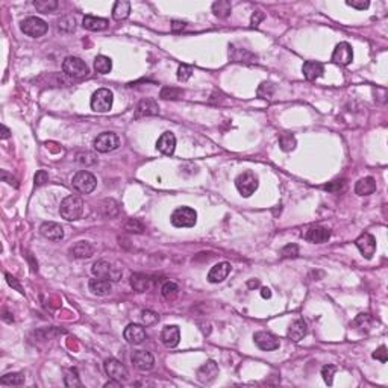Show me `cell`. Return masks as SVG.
I'll list each match as a JSON object with an SVG mask.
<instances>
[{"instance_id": "cell-1", "label": "cell", "mask_w": 388, "mask_h": 388, "mask_svg": "<svg viewBox=\"0 0 388 388\" xmlns=\"http://www.w3.org/2000/svg\"><path fill=\"white\" fill-rule=\"evenodd\" d=\"M84 212V200L79 196H68L61 202L60 214L67 221L79 220Z\"/></svg>"}, {"instance_id": "cell-2", "label": "cell", "mask_w": 388, "mask_h": 388, "mask_svg": "<svg viewBox=\"0 0 388 388\" xmlns=\"http://www.w3.org/2000/svg\"><path fill=\"white\" fill-rule=\"evenodd\" d=\"M93 274L96 278H100V279H106V281H113V282H117L122 279L123 276V271L120 267L105 261V259H100V261H96L93 264V268H91Z\"/></svg>"}, {"instance_id": "cell-3", "label": "cell", "mask_w": 388, "mask_h": 388, "mask_svg": "<svg viewBox=\"0 0 388 388\" xmlns=\"http://www.w3.org/2000/svg\"><path fill=\"white\" fill-rule=\"evenodd\" d=\"M170 221L175 228H193L197 221V212L190 206H179L173 211Z\"/></svg>"}, {"instance_id": "cell-4", "label": "cell", "mask_w": 388, "mask_h": 388, "mask_svg": "<svg viewBox=\"0 0 388 388\" xmlns=\"http://www.w3.org/2000/svg\"><path fill=\"white\" fill-rule=\"evenodd\" d=\"M258 176L254 172H251V170L243 172L235 179V187H237V190L240 191V194L243 197H251L252 194L258 190Z\"/></svg>"}, {"instance_id": "cell-5", "label": "cell", "mask_w": 388, "mask_h": 388, "mask_svg": "<svg viewBox=\"0 0 388 388\" xmlns=\"http://www.w3.org/2000/svg\"><path fill=\"white\" fill-rule=\"evenodd\" d=\"M20 29L24 35L32 37V38H40L43 35H46V32L49 31L47 23L40 18V17H27L21 21Z\"/></svg>"}, {"instance_id": "cell-6", "label": "cell", "mask_w": 388, "mask_h": 388, "mask_svg": "<svg viewBox=\"0 0 388 388\" xmlns=\"http://www.w3.org/2000/svg\"><path fill=\"white\" fill-rule=\"evenodd\" d=\"M63 71L67 76L74 77V79H82L85 76H88L90 68L85 61H82L77 57H67L63 63Z\"/></svg>"}, {"instance_id": "cell-7", "label": "cell", "mask_w": 388, "mask_h": 388, "mask_svg": "<svg viewBox=\"0 0 388 388\" xmlns=\"http://www.w3.org/2000/svg\"><path fill=\"white\" fill-rule=\"evenodd\" d=\"M73 187L82 194H90L93 193L97 187V179L93 173L87 172V170H82V172H77L74 176H73V181H71Z\"/></svg>"}, {"instance_id": "cell-8", "label": "cell", "mask_w": 388, "mask_h": 388, "mask_svg": "<svg viewBox=\"0 0 388 388\" xmlns=\"http://www.w3.org/2000/svg\"><path fill=\"white\" fill-rule=\"evenodd\" d=\"M113 103H114V96H113V91H109L108 88L97 90L91 97V109L96 113H108L113 108Z\"/></svg>"}, {"instance_id": "cell-9", "label": "cell", "mask_w": 388, "mask_h": 388, "mask_svg": "<svg viewBox=\"0 0 388 388\" xmlns=\"http://www.w3.org/2000/svg\"><path fill=\"white\" fill-rule=\"evenodd\" d=\"M94 149L100 153H108L120 146V138L114 132H102L94 138Z\"/></svg>"}, {"instance_id": "cell-10", "label": "cell", "mask_w": 388, "mask_h": 388, "mask_svg": "<svg viewBox=\"0 0 388 388\" xmlns=\"http://www.w3.org/2000/svg\"><path fill=\"white\" fill-rule=\"evenodd\" d=\"M105 372L106 375L111 378V379H117V381H126L129 373H128V369L125 367V364H122L119 359L116 358H108L105 359Z\"/></svg>"}, {"instance_id": "cell-11", "label": "cell", "mask_w": 388, "mask_h": 388, "mask_svg": "<svg viewBox=\"0 0 388 388\" xmlns=\"http://www.w3.org/2000/svg\"><path fill=\"white\" fill-rule=\"evenodd\" d=\"M355 244H356V247L359 249V252H361V255H363L364 258L372 259V257H373L375 252H376V238H375L372 234H369V232L361 234V235L356 238Z\"/></svg>"}, {"instance_id": "cell-12", "label": "cell", "mask_w": 388, "mask_h": 388, "mask_svg": "<svg viewBox=\"0 0 388 388\" xmlns=\"http://www.w3.org/2000/svg\"><path fill=\"white\" fill-rule=\"evenodd\" d=\"M254 340H255V344L258 346L261 350H265V352H270V350H276L279 349L281 343L279 340L271 334V332H267V330H258L255 335H254Z\"/></svg>"}, {"instance_id": "cell-13", "label": "cell", "mask_w": 388, "mask_h": 388, "mask_svg": "<svg viewBox=\"0 0 388 388\" xmlns=\"http://www.w3.org/2000/svg\"><path fill=\"white\" fill-rule=\"evenodd\" d=\"M217 376H218V366H217V363L212 361V359L206 361V363L197 370V379H199V382H202V384H211V382H214V381L217 379Z\"/></svg>"}, {"instance_id": "cell-14", "label": "cell", "mask_w": 388, "mask_h": 388, "mask_svg": "<svg viewBox=\"0 0 388 388\" xmlns=\"http://www.w3.org/2000/svg\"><path fill=\"white\" fill-rule=\"evenodd\" d=\"M332 61L340 65L350 64L353 61V50H352L350 44L349 43L337 44V47L334 49V53H332Z\"/></svg>"}, {"instance_id": "cell-15", "label": "cell", "mask_w": 388, "mask_h": 388, "mask_svg": "<svg viewBox=\"0 0 388 388\" xmlns=\"http://www.w3.org/2000/svg\"><path fill=\"white\" fill-rule=\"evenodd\" d=\"M132 364H133L135 369H138L141 372H147L153 367L155 358L147 350H136V352L132 353Z\"/></svg>"}, {"instance_id": "cell-16", "label": "cell", "mask_w": 388, "mask_h": 388, "mask_svg": "<svg viewBox=\"0 0 388 388\" xmlns=\"http://www.w3.org/2000/svg\"><path fill=\"white\" fill-rule=\"evenodd\" d=\"M40 232L44 238L52 241H61L64 238V229L55 221H46L40 226Z\"/></svg>"}, {"instance_id": "cell-17", "label": "cell", "mask_w": 388, "mask_h": 388, "mask_svg": "<svg viewBox=\"0 0 388 388\" xmlns=\"http://www.w3.org/2000/svg\"><path fill=\"white\" fill-rule=\"evenodd\" d=\"M161 340H162L165 347H170V349L176 347L179 344V341H181V330H179V327L176 324L165 326L162 329V332H161Z\"/></svg>"}, {"instance_id": "cell-18", "label": "cell", "mask_w": 388, "mask_h": 388, "mask_svg": "<svg viewBox=\"0 0 388 388\" xmlns=\"http://www.w3.org/2000/svg\"><path fill=\"white\" fill-rule=\"evenodd\" d=\"M303 238L310 243L322 244L330 238V231L326 228H322V226H313V228L307 229V232L303 234Z\"/></svg>"}, {"instance_id": "cell-19", "label": "cell", "mask_w": 388, "mask_h": 388, "mask_svg": "<svg viewBox=\"0 0 388 388\" xmlns=\"http://www.w3.org/2000/svg\"><path fill=\"white\" fill-rule=\"evenodd\" d=\"M123 337L129 344H141L146 340V329L141 324L130 323L126 326Z\"/></svg>"}, {"instance_id": "cell-20", "label": "cell", "mask_w": 388, "mask_h": 388, "mask_svg": "<svg viewBox=\"0 0 388 388\" xmlns=\"http://www.w3.org/2000/svg\"><path fill=\"white\" fill-rule=\"evenodd\" d=\"M156 149L162 153V155H173L175 149H176V136L173 132H164L158 141H156Z\"/></svg>"}, {"instance_id": "cell-21", "label": "cell", "mask_w": 388, "mask_h": 388, "mask_svg": "<svg viewBox=\"0 0 388 388\" xmlns=\"http://www.w3.org/2000/svg\"><path fill=\"white\" fill-rule=\"evenodd\" d=\"M156 114H159L158 103L153 99H143L138 103L133 117L135 119H141V117H149V116H156Z\"/></svg>"}, {"instance_id": "cell-22", "label": "cell", "mask_w": 388, "mask_h": 388, "mask_svg": "<svg viewBox=\"0 0 388 388\" xmlns=\"http://www.w3.org/2000/svg\"><path fill=\"white\" fill-rule=\"evenodd\" d=\"M231 268H232V267H231L229 262H218V264H215V265L209 270V273H208V281H209L211 284L223 282V281L229 276Z\"/></svg>"}, {"instance_id": "cell-23", "label": "cell", "mask_w": 388, "mask_h": 388, "mask_svg": "<svg viewBox=\"0 0 388 388\" xmlns=\"http://www.w3.org/2000/svg\"><path fill=\"white\" fill-rule=\"evenodd\" d=\"M153 285V279L144 273H133L130 276V287L138 291V293H144L149 291Z\"/></svg>"}, {"instance_id": "cell-24", "label": "cell", "mask_w": 388, "mask_h": 388, "mask_svg": "<svg viewBox=\"0 0 388 388\" xmlns=\"http://www.w3.org/2000/svg\"><path fill=\"white\" fill-rule=\"evenodd\" d=\"M88 287H90V291H91L93 294H96V296H108V294H111V291H113L111 281L100 279V278L90 279Z\"/></svg>"}, {"instance_id": "cell-25", "label": "cell", "mask_w": 388, "mask_h": 388, "mask_svg": "<svg viewBox=\"0 0 388 388\" xmlns=\"http://www.w3.org/2000/svg\"><path fill=\"white\" fill-rule=\"evenodd\" d=\"M70 255L77 259L91 258L94 255V247L88 241H79L70 247Z\"/></svg>"}, {"instance_id": "cell-26", "label": "cell", "mask_w": 388, "mask_h": 388, "mask_svg": "<svg viewBox=\"0 0 388 388\" xmlns=\"http://www.w3.org/2000/svg\"><path fill=\"white\" fill-rule=\"evenodd\" d=\"M302 73L308 80H316L320 76H323L324 65L319 61H307L302 67Z\"/></svg>"}, {"instance_id": "cell-27", "label": "cell", "mask_w": 388, "mask_h": 388, "mask_svg": "<svg viewBox=\"0 0 388 388\" xmlns=\"http://www.w3.org/2000/svg\"><path fill=\"white\" fill-rule=\"evenodd\" d=\"M108 20L106 18H100V17H93V15H85L82 20V26L88 31L93 32H100L105 31L108 27Z\"/></svg>"}, {"instance_id": "cell-28", "label": "cell", "mask_w": 388, "mask_h": 388, "mask_svg": "<svg viewBox=\"0 0 388 388\" xmlns=\"http://www.w3.org/2000/svg\"><path fill=\"white\" fill-rule=\"evenodd\" d=\"M307 323L303 322V320H294L293 323L290 324V327H288V332H287V335H288V338L290 340H293V341H300L305 335H307Z\"/></svg>"}, {"instance_id": "cell-29", "label": "cell", "mask_w": 388, "mask_h": 388, "mask_svg": "<svg viewBox=\"0 0 388 388\" xmlns=\"http://www.w3.org/2000/svg\"><path fill=\"white\" fill-rule=\"evenodd\" d=\"M376 191V181L370 176L363 178L355 185V193L358 196H370Z\"/></svg>"}, {"instance_id": "cell-30", "label": "cell", "mask_w": 388, "mask_h": 388, "mask_svg": "<svg viewBox=\"0 0 388 388\" xmlns=\"http://www.w3.org/2000/svg\"><path fill=\"white\" fill-rule=\"evenodd\" d=\"M130 14V3L128 0H119L114 3V8H113V18L117 20V21H122V20H126L129 17Z\"/></svg>"}, {"instance_id": "cell-31", "label": "cell", "mask_w": 388, "mask_h": 388, "mask_svg": "<svg viewBox=\"0 0 388 388\" xmlns=\"http://www.w3.org/2000/svg\"><path fill=\"white\" fill-rule=\"evenodd\" d=\"M231 11H232V5L229 0H218V2H214L212 3V12L215 17L218 18H226L231 15Z\"/></svg>"}, {"instance_id": "cell-32", "label": "cell", "mask_w": 388, "mask_h": 388, "mask_svg": "<svg viewBox=\"0 0 388 388\" xmlns=\"http://www.w3.org/2000/svg\"><path fill=\"white\" fill-rule=\"evenodd\" d=\"M94 68L100 74H108L111 71V68H113V61L108 57H105V55H99L94 60Z\"/></svg>"}, {"instance_id": "cell-33", "label": "cell", "mask_w": 388, "mask_h": 388, "mask_svg": "<svg viewBox=\"0 0 388 388\" xmlns=\"http://www.w3.org/2000/svg\"><path fill=\"white\" fill-rule=\"evenodd\" d=\"M161 294L165 300H175L179 294V287L175 282H165L161 288Z\"/></svg>"}, {"instance_id": "cell-34", "label": "cell", "mask_w": 388, "mask_h": 388, "mask_svg": "<svg viewBox=\"0 0 388 388\" xmlns=\"http://www.w3.org/2000/svg\"><path fill=\"white\" fill-rule=\"evenodd\" d=\"M2 385H23L24 384V375L23 373H8L0 378Z\"/></svg>"}, {"instance_id": "cell-35", "label": "cell", "mask_w": 388, "mask_h": 388, "mask_svg": "<svg viewBox=\"0 0 388 388\" xmlns=\"http://www.w3.org/2000/svg\"><path fill=\"white\" fill-rule=\"evenodd\" d=\"M34 6L37 8V11L40 12H53L55 9H58V2L57 0H37L34 2Z\"/></svg>"}, {"instance_id": "cell-36", "label": "cell", "mask_w": 388, "mask_h": 388, "mask_svg": "<svg viewBox=\"0 0 388 388\" xmlns=\"http://www.w3.org/2000/svg\"><path fill=\"white\" fill-rule=\"evenodd\" d=\"M279 144L284 152H290L296 147V138L291 133H282L279 136Z\"/></svg>"}, {"instance_id": "cell-37", "label": "cell", "mask_w": 388, "mask_h": 388, "mask_svg": "<svg viewBox=\"0 0 388 388\" xmlns=\"http://www.w3.org/2000/svg\"><path fill=\"white\" fill-rule=\"evenodd\" d=\"M74 27H76V21H74V18L70 17V15H64V17H61V18L58 20V29H60L61 32H73Z\"/></svg>"}, {"instance_id": "cell-38", "label": "cell", "mask_w": 388, "mask_h": 388, "mask_svg": "<svg viewBox=\"0 0 388 388\" xmlns=\"http://www.w3.org/2000/svg\"><path fill=\"white\" fill-rule=\"evenodd\" d=\"M125 231H128L130 234H143L144 232V225L138 218H129L125 223Z\"/></svg>"}, {"instance_id": "cell-39", "label": "cell", "mask_w": 388, "mask_h": 388, "mask_svg": "<svg viewBox=\"0 0 388 388\" xmlns=\"http://www.w3.org/2000/svg\"><path fill=\"white\" fill-rule=\"evenodd\" d=\"M274 94V87L270 82H262L258 88V96L261 99H271Z\"/></svg>"}, {"instance_id": "cell-40", "label": "cell", "mask_w": 388, "mask_h": 388, "mask_svg": "<svg viewBox=\"0 0 388 388\" xmlns=\"http://www.w3.org/2000/svg\"><path fill=\"white\" fill-rule=\"evenodd\" d=\"M324 190H326V191H330V193H343V191L346 190V181H344V179L332 181V182H329L327 185H324Z\"/></svg>"}, {"instance_id": "cell-41", "label": "cell", "mask_w": 388, "mask_h": 388, "mask_svg": "<svg viewBox=\"0 0 388 388\" xmlns=\"http://www.w3.org/2000/svg\"><path fill=\"white\" fill-rule=\"evenodd\" d=\"M64 382L67 387H82V382L76 373V370H68L64 378Z\"/></svg>"}, {"instance_id": "cell-42", "label": "cell", "mask_w": 388, "mask_h": 388, "mask_svg": "<svg viewBox=\"0 0 388 388\" xmlns=\"http://www.w3.org/2000/svg\"><path fill=\"white\" fill-rule=\"evenodd\" d=\"M76 161L79 162V164H85V165H93V164H96L97 162V158L93 155V153H90V152H82V153H77L76 155Z\"/></svg>"}, {"instance_id": "cell-43", "label": "cell", "mask_w": 388, "mask_h": 388, "mask_svg": "<svg viewBox=\"0 0 388 388\" xmlns=\"http://www.w3.org/2000/svg\"><path fill=\"white\" fill-rule=\"evenodd\" d=\"M335 372H337V367L332 366V364H327V366H324L323 369H322V376H323L324 382H326L327 385H332Z\"/></svg>"}, {"instance_id": "cell-44", "label": "cell", "mask_w": 388, "mask_h": 388, "mask_svg": "<svg viewBox=\"0 0 388 388\" xmlns=\"http://www.w3.org/2000/svg\"><path fill=\"white\" fill-rule=\"evenodd\" d=\"M158 320H159V316L156 313H153V311L146 310V311L141 313V322H143V324H146V326L156 323Z\"/></svg>"}, {"instance_id": "cell-45", "label": "cell", "mask_w": 388, "mask_h": 388, "mask_svg": "<svg viewBox=\"0 0 388 388\" xmlns=\"http://www.w3.org/2000/svg\"><path fill=\"white\" fill-rule=\"evenodd\" d=\"M182 94H184V91L182 90H179V88H164L162 91H161V97L162 99H179V97H182Z\"/></svg>"}, {"instance_id": "cell-46", "label": "cell", "mask_w": 388, "mask_h": 388, "mask_svg": "<svg viewBox=\"0 0 388 388\" xmlns=\"http://www.w3.org/2000/svg\"><path fill=\"white\" fill-rule=\"evenodd\" d=\"M281 257L282 258H296V257H299V247L296 244H287L285 247H282Z\"/></svg>"}, {"instance_id": "cell-47", "label": "cell", "mask_w": 388, "mask_h": 388, "mask_svg": "<svg viewBox=\"0 0 388 388\" xmlns=\"http://www.w3.org/2000/svg\"><path fill=\"white\" fill-rule=\"evenodd\" d=\"M191 74H193V68H191L190 65H187V64L179 65V68H178V79H179L181 82L188 80V79L191 77Z\"/></svg>"}, {"instance_id": "cell-48", "label": "cell", "mask_w": 388, "mask_h": 388, "mask_svg": "<svg viewBox=\"0 0 388 388\" xmlns=\"http://www.w3.org/2000/svg\"><path fill=\"white\" fill-rule=\"evenodd\" d=\"M375 359H378V361H381V363H387L388 361V355H387V347L382 344V346H379L375 352H373V355H372Z\"/></svg>"}, {"instance_id": "cell-49", "label": "cell", "mask_w": 388, "mask_h": 388, "mask_svg": "<svg viewBox=\"0 0 388 388\" xmlns=\"http://www.w3.org/2000/svg\"><path fill=\"white\" fill-rule=\"evenodd\" d=\"M346 3H347V6H352V8L359 9V11H364L370 6L369 0H347Z\"/></svg>"}, {"instance_id": "cell-50", "label": "cell", "mask_w": 388, "mask_h": 388, "mask_svg": "<svg viewBox=\"0 0 388 388\" xmlns=\"http://www.w3.org/2000/svg\"><path fill=\"white\" fill-rule=\"evenodd\" d=\"M372 317L369 316V314H359L358 317H356V320L353 322V326H359V327H369L370 324H372Z\"/></svg>"}, {"instance_id": "cell-51", "label": "cell", "mask_w": 388, "mask_h": 388, "mask_svg": "<svg viewBox=\"0 0 388 388\" xmlns=\"http://www.w3.org/2000/svg\"><path fill=\"white\" fill-rule=\"evenodd\" d=\"M46 182H49V173L46 170H38L37 175H35V185L37 187H41L44 185Z\"/></svg>"}, {"instance_id": "cell-52", "label": "cell", "mask_w": 388, "mask_h": 388, "mask_svg": "<svg viewBox=\"0 0 388 388\" xmlns=\"http://www.w3.org/2000/svg\"><path fill=\"white\" fill-rule=\"evenodd\" d=\"M264 18H265V14H264L262 11H257V12H254L252 18H251V24H252L254 27H257V26H259V23H261Z\"/></svg>"}, {"instance_id": "cell-53", "label": "cell", "mask_w": 388, "mask_h": 388, "mask_svg": "<svg viewBox=\"0 0 388 388\" xmlns=\"http://www.w3.org/2000/svg\"><path fill=\"white\" fill-rule=\"evenodd\" d=\"M6 281H8V284L11 285V287H14L17 291H20L21 294H24V291H23V288H21V285L17 282V279L12 276V274H9V273H6Z\"/></svg>"}, {"instance_id": "cell-54", "label": "cell", "mask_w": 388, "mask_h": 388, "mask_svg": "<svg viewBox=\"0 0 388 388\" xmlns=\"http://www.w3.org/2000/svg\"><path fill=\"white\" fill-rule=\"evenodd\" d=\"M2 179H3V181H5V182H8V184H9V185H14V187H18V184H17V181H15V179H14V178H12V176H9V175H8V173H6V172H5V170H3V172H2Z\"/></svg>"}, {"instance_id": "cell-55", "label": "cell", "mask_w": 388, "mask_h": 388, "mask_svg": "<svg viewBox=\"0 0 388 388\" xmlns=\"http://www.w3.org/2000/svg\"><path fill=\"white\" fill-rule=\"evenodd\" d=\"M185 27V23L184 21H179V20H173L172 21V31L173 32H179Z\"/></svg>"}, {"instance_id": "cell-56", "label": "cell", "mask_w": 388, "mask_h": 388, "mask_svg": "<svg viewBox=\"0 0 388 388\" xmlns=\"http://www.w3.org/2000/svg\"><path fill=\"white\" fill-rule=\"evenodd\" d=\"M9 135H11V130L8 129L5 125H2V138L6 140V138H9Z\"/></svg>"}, {"instance_id": "cell-57", "label": "cell", "mask_w": 388, "mask_h": 388, "mask_svg": "<svg viewBox=\"0 0 388 388\" xmlns=\"http://www.w3.org/2000/svg\"><path fill=\"white\" fill-rule=\"evenodd\" d=\"M261 296H262L264 299H270V297H271V291H270L268 288H262V290H261Z\"/></svg>"}, {"instance_id": "cell-58", "label": "cell", "mask_w": 388, "mask_h": 388, "mask_svg": "<svg viewBox=\"0 0 388 388\" xmlns=\"http://www.w3.org/2000/svg\"><path fill=\"white\" fill-rule=\"evenodd\" d=\"M251 288H257V287H259V281H249V284H247Z\"/></svg>"}]
</instances>
